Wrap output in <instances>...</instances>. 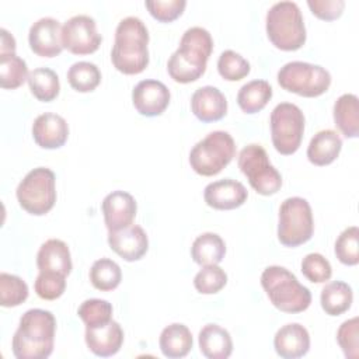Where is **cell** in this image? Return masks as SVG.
<instances>
[{
    "label": "cell",
    "mask_w": 359,
    "mask_h": 359,
    "mask_svg": "<svg viewBox=\"0 0 359 359\" xmlns=\"http://www.w3.org/2000/svg\"><path fill=\"white\" fill-rule=\"evenodd\" d=\"M55 334L56 318L49 310H27L13 335V355L17 359H46L53 352Z\"/></svg>",
    "instance_id": "6da1fadb"
},
{
    "label": "cell",
    "mask_w": 359,
    "mask_h": 359,
    "mask_svg": "<svg viewBox=\"0 0 359 359\" xmlns=\"http://www.w3.org/2000/svg\"><path fill=\"white\" fill-rule=\"evenodd\" d=\"M213 50V39L202 27L188 28L180 41L178 49L167 62V72L177 83L196 81L206 70L208 59Z\"/></svg>",
    "instance_id": "7a4b0ae2"
},
{
    "label": "cell",
    "mask_w": 359,
    "mask_h": 359,
    "mask_svg": "<svg viewBox=\"0 0 359 359\" xmlns=\"http://www.w3.org/2000/svg\"><path fill=\"white\" fill-rule=\"evenodd\" d=\"M149 31L139 17L122 18L115 29L111 50L114 67L123 74H139L149 65Z\"/></svg>",
    "instance_id": "3957f363"
},
{
    "label": "cell",
    "mask_w": 359,
    "mask_h": 359,
    "mask_svg": "<svg viewBox=\"0 0 359 359\" xmlns=\"http://www.w3.org/2000/svg\"><path fill=\"white\" fill-rule=\"evenodd\" d=\"M261 285L269 302L280 311L302 313L311 303L310 290L286 268L271 265L261 273Z\"/></svg>",
    "instance_id": "277c9868"
},
{
    "label": "cell",
    "mask_w": 359,
    "mask_h": 359,
    "mask_svg": "<svg viewBox=\"0 0 359 359\" xmlns=\"http://www.w3.org/2000/svg\"><path fill=\"white\" fill-rule=\"evenodd\" d=\"M266 35L273 46L282 50H297L306 42V27L302 11L294 1H278L266 11Z\"/></svg>",
    "instance_id": "5b68a950"
},
{
    "label": "cell",
    "mask_w": 359,
    "mask_h": 359,
    "mask_svg": "<svg viewBox=\"0 0 359 359\" xmlns=\"http://www.w3.org/2000/svg\"><path fill=\"white\" fill-rule=\"evenodd\" d=\"M236 156V143L229 132L213 130L189 151L191 168L203 177L219 174Z\"/></svg>",
    "instance_id": "8992f818"
},
{
    "label": "cell",
    "mask_w": 359,
    "mask_h": 359,
    "mask_svg": "<svg viewBox=\"0 0 359 359\" xmlns=\"http://www.w3.org/2000/svg\"><path fill=\"white\" fill-rule=\"evenodd\" d=\"M20 206L35 216L48 213L56 202V175L50 168L36 167L20 181L17 191Z\"/></svg>",
    "instance_id": "52a82bcc"
},
{
    "label": "cell",
    "mask_w": 359,
    "mask_h": 359,
    "mask_svg": "<svg viewBox=\"0 0 359 359\" xmlns=\"http://www.w3.org/2000/svg\"><path fill=\"white\" fill-rule=\"evenodd\" d=\"M278 83L289 93L313 98L324 94L330 88L331 74L320 65L293 60L279 69Z\"/></svg>",
    "instance_id": "ba28073f"
},
{
    "label": "cell",
    "mask_w": 359,
    "mask_h": 359,
    "mask_svg": "<svg viewBox=\"0 0 359 359\" xmlns=\"http://www.w3.org/2000/svg\"><path fill=\"white\" fill-rule=\"evenodd\" d=\"M314 231L310 203L300 196L286 198L279 208L278 240L286 247L307 243Z\"/></svg>",
    "instance_id": "9c48e42d"
},
{
    "label": "cell",
    "mask_w": 359,
    "mask_h": 359,
    "mask_svg": "<svg viewBox=\"0 0 359 359\" xmlns=\"http://www.w3.org/2000/svg\"><path fill=\"white\" fill-rule=\"evenodd\" d=\"M238 168L250 185L261 195H273L282 187L280 172L269 163L266 150L257 143L245 146L238 154Z\"/></svg>",
    "instance_id": "30bf717a"
},
{
    "label": "cell",
    "mask_w": 359,
    "mask_h": 359,
    "mask_svg": "<svg viewBox=\"0 0 359 359\" xmlns=\"http://www.w3.org/2000/svg\"><path fill=\"white\" fill-rule=\"evenodd\" d=\"M271 139L278 153L293 154L300 147L304 133V115L292 102H280L271 112Z\"/></svg>",
    "instance_id": "8fae6325"
},
{
    "label": "cell",
    "mask_w": 359,
    "mask_h": 359,
    "mask_svg": "<svg viewBox=\"0 0 359 359\" xmlns=\"http://www.w3.org/2000/svg\"><path fill=\"white\" fill-rule=\"evenodd\" d=\"M102 36L97 31V22L87 14L69 18L62 25V45L74 55H90L101 45Z\"/></svg>",
    "instance_id": "7c38bea8"
},
{
    "label": "cell",
    "mask_w": 359,
    "mask_h": 359,
    "mask_svg": "<svg viewBox=\"0 0 359 359\" xmlns=\"http://www.w3.org/2000/svg\"><path fill=\"white\" fill-rule=\"evenodd\" d=\"M168 87L153 79L139 81L132 90V102L136 111L143 116H158L170 104Z\"/></svg>",
    "instance_id": "4fadbf2b"
},
{
    "label": "cell",
    "mask_w": 359,
    "mask_h": 359,
    "mask_svg": "<svg viewBox=\"0 0 359 359\" xmlns=\"http://www.w3.org/2000/svg\"><path fill=\"white\" fill-rule=\"evenodd\" d=\"M29 48L42 57H55L62 49V25L56 18L42 17L36 20L28 32Z\"/></svg>",
    "instance_id": "5bb4252c"
},
{
    "label": "cell",
    "mask_w": 359,
    "mask_h": 359,
    "mask_svg": "<svg viewBox=\"0 0 359 359\" xmlns=\"http://www.w3.org/2000/svg\"><path fill=\"white\" fill-rule=\"evenodd\" d=\"M136 212V201L129 192L112 191L102 201L104 222L108 231H116L133 224Z\"/></svg>",
    "instance_id": "9a60e30c"
},
{
    "label": "cell",
    "mask_w": 359,
    "mask_h": 359,
    "mask_svg": "<svg viewBox=\"0 0 359 359\" xmlns=\"http://www.w3.org/2000/svg\"><path fill=\"white\" fill-rule=\"evenodd\" d=\"M248 198L245 187L236 180L224 178L205 187L203 199L208 206L217 210H230L241 206Z\"/></svg>",
    "instance_id": "2e32d148"
},
{
    "label": "cell",
    "mask_w": 359,
    "mask_h": 359,
    "mask_svg": "<svg viewBox=\"0 0 359 359\" xmlns=\"http://www.w3.org/2000/svg\"><path fill=\"white\" fill-rule=\"evenodd\" d=\"M108 244L121 258L132 262L140 259L147 252L149 238L140 226L130 224L129 227L109 231Z\"/></svg>",
    "instance_id": "e0dca14e"
},
{
    "label": "cell",
    "mask_w": 359,
    "mask_h": 359,
    "mask_svg": "<svg viewBox=\"0 0 359 359\" xmlns=\"http://www.w3.org/2000/svg\"><path fill=\"white\" fill-rule=\"evenodd\" d=\"M32 137L42 149H59L69 137V125L66 119L57 114H41L32 123Z\"/></svg>",
    "instance_id": "ac0fdd59"
},
{
    "label": "cell",
    "mask_w": 359,
    "mask_h": 359,
    "mask_svg": "<svg viewBox=\"0 0 359 359\" xmlns=\"http://www.w3.org/2000/svg\"><path fill=\"white\" fill-rule=\"evenodd\" d=\"M87 348L100 358L114 356L123 344V330L118 321H108L104 325L86 328Z\"/></svg>",
    "instance_id": "d6986e66"
},
{
    "label": "cell",
    "mask_w": 359,
    "mask_h": 359,
    "mask_svg": "<svg viewBox=\"0 0 359 359\" xmlns=\"http://www.w3.org/2000/svg\"><path fill=\"white\" fill-rule=\"evenodd\" d=\"M191 109L202 122H215L227 112V100L224 94L213 86H203L191 97Z\"/></svg>",
    "instance_id": "ffe728a7"
},
{
    "label": "cell",
    "mask_w": 359,
    "mask_h": 359,
    "mask_svg": "<svg viewBox=\"0 0 359 359\" xmlns=\"http://www.w3.org/2000/svg\"><path fill=\"white\" fill-rule=\"evenodd\" d=\"M276 353L283 359H297L310 349L309 331L299 323H290L280 327L273 338Z\"/></svg>",
    "instance_id": "44dd1931"
},
{
    "label": "cell",
    "mask_w": 359,
    "mask_h": 359,
    "mask_svg": "<svg viewBox=\"0 0 359 359\" xmlns=\"http://www.w3.org/2000/svg\"><path fill=\"white\" fill-rule=\"evenodd\" d=\"M36 266L39 272H55L67 276L73 268L67 244L59 238L46 240L38 250Z\"/></svg>",
    "instance_id": "7402d4cb"
},
{
    "label": "cell",
    "mask_w": 359,
    "mask_h": 359,
    "mask_svg": "<svg viewBox=\"0 0 359 359\" xmlns=\"http://www.w3.org/2000/svg\"><path fill=\"white\" fill-rule=\"evenodd\" d=\"M201 353L208 359H227L233 352L230 332L217 325L206 324L198 335Z\"/></svg>",
    "instance_id": "603a6c76"
},
{
    "label": "cell",
    "mask_w": 359,
    "mask_h": 359,
    "mask_svg": "<svg viewBox=\"0 0 359 359\" xmlns=\"http://www.w3.org/2000/svg\"><path fill=\"white\" fill-rule=\"evenodd\" d=\"M342 149V139L334 129H324L317 132L307 147V158L314 165H328L338 156Z\"/></svg>",
    "instance_id": "cb8c5ba5"
},
{
    "label": "cell",
    "mask_w": 359,
    "mask_h": 359,
    "mask_svg": "<svg viewBox=\"0 0 359 359\" xmlns=\"http://www.w3.org/2000/svg\"><path fill=\"white\" fill-rule=\"evenodd\" d=\"M161 353L170 359L184 358L192 349L194 341L189 328L181 323L167 325L158 338Z\"/></svg>",
    "instance_id": "d4e9b609"
},
{
    "label": "cell",
    "mask_w": 359,
    "mask_h": 359,
    "mask_svg": "<svg viewBox=\"0 0 359 359\" xmlns=\"http://www.w3.org/2000/svg\"><path fill=\"white\" fill-rule=\"evenodd\" d=\"M332 115L335 126L345 137L359 135V102L355 94H342L334 104Z\"/></svg>",
    "instance_id": "484cf974"
},
{
    "label": "cell",
    "mask_w": 359,
    "mask_h": 359,
    "mask_svg": "<svg viewBox=\"0 0 359 359\" xmlns=\"http://www.w3.org/2000/svg\"><path fill=\"white\" fill-rule=\"evenodd\" d=\"M226 254V244L216 233H203L198 236L191 247L192 259L201 265H217Z\"/></svg>",
    "instance_id": "4316f807"
},
{
    "label": "cell",
    "mask_w": 359,
    "mask_h": 359,
    "mask_svg": "<svg viewBox=\"0 0 359 359\" xmlns=\"http://www.w3.org/2000/svg\"><path fill=\"white\" fill-rule=\"evenodd\" d=\"M353 300V292L352 287L342 282V280H334L327 283L320 296L321 307L328 316H341L342 313L348 311Z\"/></svg>",
    "instance_id": "83f0119b"
},
{
    "label": "cell",
    "mask_w": 359,
    "mask_h": 359,
    "mask_svg": "<svg viewBox=\"0 0 359 359\" xmlns=\"http://www.w3.org/2000/svg\"><path fill=\"white\" fill-rule=\"evenodd\" d=\"M271 98V84L266 80H252L238 90L237 104L245 114H255L265 108Z\"/></svg>",
    "instance_id": "f1b7e54d"
},
{
    "label": "cell",
    "mask_w": 359,
    "mask_h": 359,
    "mask_svg": "<svg viewBox=\"0 0 359 359\" xmlns=\"http://www.w3.org/2000/svg\"><path fill=\"white\" fill-rule=\"evenodd\" d=\"M27 81L32 95L42 102L53 101L60 91L59 77L49 67L34 69L32 72H29Z\"/></svg>",
    "instance_id": "f546056e"
},
{
    "label": "cell",
    "mask_w": 359,
    "mask_h": 359,
    "mask_svg": "<svg viewBox=\"0 0 359 359\" xmlns=\"http://www.w3.org/2000/svg\"><path fill=\"white\" fill-rule=\"evenodd\" d=\"M88 276L95 289L109 292L119 286L122 280V271L115 261L109 258H100L91 265Z\"/></svg>",
    "instance_id": "4dcf8cb0"
},
{
    "label": "cell",
    "mask_w": 359,
    "mask_h": 359,
    "mask_svg": "<svg viewBox=\"0 0 359 359\" xmlns=\"http://www.w3.org/2000/svg\"><path fill=\"white\" fill-rule=\"evenodd\" d=\"M67 81L79 93H90L97 88L101 81V72L91 62H76L67 70Z\"/></svg>",
    "instance_id": "1f68e13d"
},
{
    "label": "cell",
    "mask_w": 359,
    "mask_h": 359,
    "mask_svg": "<svg viewBox=\"0 0 359 359\" xmlns=\"http://www.w3.org/2000/svg\"><path fill=\"white\" fill-rule=\"evenodd\" d=\"M28 67L24 59L15 53L0 55V86L14 90L28 80Z\"/></svg>",
    "instance_id": "d6a6232c"
},
{
    "label": "cell",
    "mask_w": 359,
    "mask_h": 359,
    "mask_svg": "<svg viewBox=\"0 0 359 359\" xmlns=\"http://www.w3.org/2000/svg\"><path fill=\"white\" fill-rule=\"evenodd\" d=\"M28 285L17 275L0 273V304L3 307H15L28 297Z\"/></svg>",
    "instance_id": "836d02e7"
},
{
    "label": "cell",
    "mask_w": 359,
    "mask_h": 359,
    "mask_svg": "<svg viewBox=\"0 0 359 359\" xmlns=\"http://www.w3.org/2000/svg\"><path fill=\"white\" fill-rule=\"evenodd\" d=\"M77 316L83 320L86 328L104 325L112 320V304L104 299H88L80 304Z\"/></svg>",
    "instance_id": "e575fe53"
},
{
    "label": "cell",
    "mask_w": 359,
    "mask_h": 359,
    "mask_svg": "<svg viewBox=\"0 0 359 359\" xmlns=\"http://www.w3.org/2000/svg\"><path fill=\"white\" fill-rule=\"evenodd\" d=\"M250 62L240 53L227 49L220 53L217 60L219 74L227 81H238L250 73Z\"/></svg>",
    "instance_id": "d590c367"
},
{
    "label": "cell",
    "mask_w": 359,
    "mask_h": 359,
    "mask_svg": "<svg viewBox=\"0 0 359 359\" xmlns=\"http://www.w3.org/2000/svg\"><path fill=\"white\" fill-rule=\"evenodd\" d=\"M335 255L345 265L359 262V229L358 226L346 227L335 241Z\"/></svg>",
    "instance_id": "8d00e7d4"
},
{
    "label": "cell",
    "mask_w": 359,
    "mask_h": 359,
    "mask_svg": "<svg viewBox=\"0 0 359 359\" xmlns=\"http://www.w3.org/2000/svg\"><path fill=\"white\" fill-rule=\"evenodd\" d=\"M226 283L227 273L219 265H205L194 278V286L202 294L217 293Z\"/></svg>",
    "instance_id": "74e56055"
},
{
    "label": "cell",
    "mask_w": 359,
    "mask_h": 359,
    "mask_svg": "<svg viewBox=\"0 0 359 359\" xmlns=\"http://www.w3.org/2000/svg\"><path fill=\"white\" fill-rule=\"evenodd\" d=\"M302 273L313 283H324L332 275L330 261L320 252H310L302 259Z\"/></svg>",
    "instance_id": "f35d334b"
},
{
    "label": "cell",
    "mask_w": 359,
    "mask_h": 359,
    "mask_svg": "<svg viewBox=\"0 0 359 359\" xmlns=\"http://www.w3.org/2000/svg\"><path fill=\"white\" fill-rule=\"evenodd\" d=\"M35 293L43 300H55L65 293L66 276L55 272H39L35 283Z\"/></svg>",
    "instance_id": "ab89813d"
},
{
    "label": "cell",
    "mask_w": 359,
    "mask_h": 359,
    "mask_svg": "<svg viewBox=\"0 0 359 359\" xmlns=\"http://www.w3.org/2000/svg\"><path fill=\"white\" fill-rule=\"evenodd\" d=\"M359 320L352 317L344 321L337 331V341L348 359H356L359 356Z\"/></svg>",
    "instance_id": "60d3db41"
},
{
    "label": "cell",
    "mask_w": 359,
    "mask_h": 359,
    "mask_svg": "<svg viewBox=\"0 0 359 359\" xmlns=\"http://www.w3.org/2000/svg\"><path fill=\"white\" fill-rule=\"evenodd\" d=\"M144 6L157 21L170 22L182 14L187 6V1L185 0H147L144 1Z\"/></svg>",
    "instance_id": "b9f144b4"
},
{
    "label": "cell",
    "mask_w": 359,
    "mask_h": 359,
    "mask_svg": "<svg viewBox=\"0 0 359 359\" xmlns=\"http://www.w3.org/2000/svg\"><path fill=\"white\" fill-rule=\"evenodd\" d=\"M307 6L310 7L311 13L321 20L332 21L337 20L345 7L344 0H309Z\"/></svg>",
    "instance_id": "7bdbcfd3"
},
{
    "label": "cell",
    "mask_w": 359,
    "mask_h": 359,
    "mask_svg": "<svg viewBox=\"0 0 359 359\" xmlns=\"http://www.w3.org/2000/svg\"><path fill=\"white\" fill-rule=\"evenodd\" d=\"M0 36H1L0 55H3V53H15V39H14V36L6 28H0Z\"/></svg>",
    "instance_id": "ee69618b"
}]
</instances>
